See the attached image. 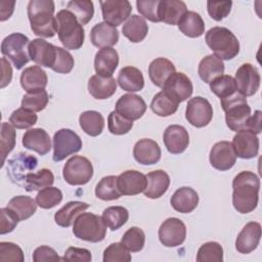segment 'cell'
<instances>
[{"instance_id": "6da1fadb", "label": "cell", "mask_w": 262, "mask_h": 262, "mask_svg": "<svg viewBox=\"0 0 262 262\" xmlns=\"http://www.w3.org/2000/svg\"><path fill=\"white\" fill-rule=\"evenodd\" d=\"M232 205L242 214L254 211L259 201L260 180L251 171L239 172L232 180Z\"/></svg>"}, {"instance_id": "7a4b0ae2", "label": "cell", "mask_w": 262, "mask_h": 262, "mask_svg": "<svg viewBox=\"0 0 262 262\" xmlns=\"http://www.w3.org/2000/svg\"><path fill=\"white\" fill-rule=\"evenodd\" d=\"M52 0H31L28 4V17L33 33L39 37L52 38L57 33Z\"/></svg>"}, {"instance_id": "3957f363", "label": "cell", "mask_w": 262, "mask_h": 262, "mask_svg": "<svg viewBox=\"0 0 262 262\" xmlns=\"http://www.w3.org/2000/svg\"><path fill=\"white\" fill-rule=\"evenodd\" d=\"M55 17L58 39L63 47L71 50L80 49L84 43L85 31L77 17L68 9L59 10Z\"/></svg>"}, {"instance_id": "277c9868", "label": "cell", "mask_w": 262, "mask_h": 262, "mask_svg": "<svg viewBox=\"0 0 262 262\" xmlns=\"http://www.w3.org/2000/svg\"><path fill=\"white\" fill-rule=\"evenodd\" d=\"M209 48L221 60H229L239 52V42L235 35L227 28L213 27L205 36Z\"/></svg>"}, {"instance_id": "5b68a950", "label": "cell", "mask_w": 262, "mask_h": 262, "mask_svg": "<svg viewBox=\"0 0 262 262\" xmlns=\"http://www.w3.org/2000/svg\"><path fill=\"white\" fill-rule=\"evenodd\" d=\"M222 110L225 113V122L232 131L246 130L251 118V107L246 96L238 91L226 99L220 100Z\"/></svg>"}, {"instance_id": "8992f818", "label": "cell", "mask_w": 262, "mask_h": 262, "mask_svg": "<svg viewBox=\"0 0 262 262\" xmlns=\"http://www.w3.org/2000/svg\"><path fill=\"white\" fill-rule=\"evenodd\" d=\"M73 233L80 239L98 243L105 237L106 225L98 215L93 213H81L74 221Z\"/></svg>"}, {"instance_id": "52a82bcc", "label": "cell", "mask_w": 262, "mask_h": 262, "mask_svg": "<svg viewBox=\"0 0 262 262\" xmlns=\"http://www.w3.org/2000/svg\"><path fill=\"white\" fill-rule=\"evenodd\" d=\"M30 40L21 33H12L1 43V53L9 58L16 70H20L30 60L28 47Z\"/></svg>"}, {"instance_id": "ba28073f", "label": "cell", "mask_w": 262, "mask_h": 262, "mask_svg": "<svg viewBox=\"0 0 262 262\" xmlns=\"http://www.w3.org/2000/svg\"><path fill=\"white\" fill-rule=\"evenodd\" d=\"M62 176L71 185H84L93 176L92 164L85 157L74 156L64 164Z\"/></svg>"}, {"instance_id": "9c48e42d", "label": "cell", "mask_w": 262, "mask_h": 262, "mask_svg": "<svg viewBox=\"0 0 262 262\" xmlns=\"http://www.w3.org/2000/svg\"><path fill=\"white\" fill-rule=\"evenodd\" d=\"M81 148L82 139L73 130L62 128L54 133L52 156L54 162H60L67 157L78 152Z\"/></svg>"}, {"instance_id": "30bf717a", "label": "cell", "mask_w": 262, "mask_h": 262, "mask_svg": "<svg viewBox=\"0 0 262 262\" xmlns=\"http://www.w3.org/2000/svg\"><path fill=\"white\" fill-rule=\"evenodd\" d=\"M37 165L38 160L36 157L26 152H18L8 160L7 175L13 183L23 186L27 175L34 171Z\"/></svg>"}, {"instance_id": "8fae6325", "label": "cell", "mask_w": 262, "mask_h": 262, "mask_svg": "<svg viewBox=\"0 0 262 262\" xmlns=\"http://www.w3.org/2000/svg\"><path fill=\"white\" fill-rule=\"evenodd\" d=\"M185 118L190 125L196 128L205 127L213 118V107L206 98L202 96L192 97L186 104Z\"/></svg>"}, {"instance_id": "7c38bea8", "label": "cell", "mask_w": 262, "mask_h": 262, "mask_svg": "<svg viewBox=\"0 0 262 262\" xmlns=\"http://www.w3.org/2000/svg\"><path fill=\"white\" fill-rule=\"evenodd\" d=\"M186 226L178 218L166 219L159 228V239L162 245L168 248L178 247L185 241Z\"/></svg>"}, {"instance_id": "4fadbf2b", "label": "cell", "mask_w": 262, "mask_h": 262, "mask_svg": "<svg viewBox=\"0 0 262 262\" xmlns=\"http://www.w3.org/2000/svg\"><path fill=\"white\" fill-rule=\"evenodd\" d=\"M235 85L237 91L244 96L254 95L259 87L261 82V77L259 71L253 64L247 62L243 63L235 73Z\"/></svg>"}, {"instance_id": "5bb4252c", "label": "cell", "mask_w": 262, "mask_h": 262, "mask_svg": "<svg viewBox=\"0 0 262 262\" xmlns=\"http://www.w3.org/2000/svg\"><path fill=\"white\" fill-rule=\"evenodd\" d=\"M99 4L104 23L115 28L129 18L132 12V6L127 0H105L99 1Z\"/></svg>"}, {"instance_id": "9a60e30c", "label": "cell", "mask_w": 262, "mask_h": 262, "mask_svg": "<svg viewBox=\"0 0 262 262\" xmlns=\"http://www.w3.org/2000/svg\"><path fill=\"white\" fill-rule=\"evenodd\" d=\"M28 52L31 60L41 67L52 69L57 54V46L48 43L44 39L37 38L30 42Z\"/></svg>"}, {"instance_id": "2e32d148", "label": "cell", "mask_w": 262, "mask_h": 262, "mask_svg": "<svg viewBox=\"0 0 262 262\" xmlns=\"http://www.w3.org/2000/svg\"><path fill=\"white\" fill-rule=\"evenodd\" d=\"M210 164L213 168L219 171H227L231 169L236 161V155L229 141H219L216 142L209 155Z\"/></svg>"}, {"instance_id": "e0dca14e", "label": "cell", "mask_w": 262, "mask_h": 262, "mask_svg": "<svg viewBox=\"0 0 262 262\" xmlns=\"http://www.w3.org/2000/svg\"><path fill=\"white\" fill-rule=\"evenodd\" d=\"M115 111L125 119L135 121L144 115L146 111V103L141 96L133 93H127L117 100Z\"/></svg>"}, {"instance_id": "ac0fdd59", "label": "cell", "mask_w": 262, "mask_h": 262, "mask_svg": "<svg viewBox=\"0 0 262 262\" xmlns=\"http://www.w3.org/2000/svg\"><path fill=\"white\" fill-rule=\"evenodd\" d=\"M231 144L236 157L241 159H253L259 152V138L250 130L237 131Z\"/></svg>"}, {"instance_id": "d6986e66", "label": "cell", "mask_w": 262, "mask_h": 262, "mask_svg": "<svg viewBox=\"0 0 262 262\" xmlns=\"http://www.w3.org/2000/svg\"><path fill=\"white\" fill-rule=\"evenodd\" d=\"M118 189L123 195H135L144 191L147 186L146 175L136 170H127L117 176Z\"/></svg>"}, {"instance_id": "ffe728a7", "label": "cell", "mask_w": 262, "mask_h": 262, "mask_svg": "<svg viewBox=\"0 0 262 262\" xmlns=\"http://www.w3.org/2000/svg\"><path fill=\"white\" fill-rule=\"evenodd\" d=\"M163 141L169 152L179 155L188 146L189 135L183 126L170 125L164 131Z\"/></svg>"}, {"instance_id": "44dd1931", "label": "cell", "mask_w": 262, "mask_h": 262, "mask_svg": "<svg viewBox=\"0 0 262 262\" xmlns=\"http://www.w3.org/2000/svg\"><path fill=\"white\" fill-rule=\"evenodd\" d=\"M261 238V225L258 222L251 221L247 223L235 239V249L242 254L253 252L259 245Z\"/></svg>"}, {"instance_id": "7402d4cb", "label": "cell", "mask_w": 262, "mask_h": 262, "mask_svg": "<svg viewBox=\"0 0 262 262\" xmlns=\"http://www.w3.org/2000/svg\"><path fill=\"white\" fill-rule=\"evenodd\" d=\"M163 90L172 95L178 102H182L191 96L193 87L190 79L185 74L175 72L166 81Z\"/></svg>"}, {"instance_id": "603a6c76", "label": "cell", "mask_w": 262, "mask_h": 262, "mask_svg": "<svg viewBox=\"0 0 262 262\" xmlns=\"http://www.w3.org/2000/svg\"><path fill=\"white\" fill-rule=\"evenodd\" d=\"M161 147L159 143L150 138L138 140L133 147V157L141 165H154L161 159Z\"/></svg>"}, {"instance_id": "cb8c5ba5", "label": "cell", "mask_w": 262, "mask_h": 262, "mask_svg": "<svg viewBox=\"0 0 262 262\" xmlns=\"http://www.w3.org/2000/svg\"><path fill=\"white\" fill-rule=\"evenodd\" d=\"M20 85L28 93H36L45 90L48 78L43 69L39 66L26 68L20 75Z\"/></svg>"}, {"instance_id": "d4e9b609", "label": "cell", "mask_w": 262, "mask_h": 262, "mask_svg": "<svg viewBox=\"0 0 262 262\" xmlns=\"http://www.w3.org/2000/svg\"><path fill=\"white\" fill-rule=\"evenodd\" d=\"M21 142L26 148L34 150L40 156L48 154L51 148L50 136L42 128H33L26 131Z\"/></svg>"}, {"instance_id": "484cf974", "label": "cell", "mask_w": 262, "mask_h": 262, "mask_svg": "<svg viewBox=\"0 0 262 262\" xmlns=\"http://www.w3.org/2000/svg\"><path fill=\"white\" fill-rule=\"evenodd\" d=\"M90 41L100 49L112 47L119 41V31L104 21L98 23L90 31Z\"/></svg>"}, {"instance_id": "4316f807", "label": "cell", "mask_w": 262, "mask_h": 262, "mask_svg": "<svg viewBox=\"0 0 262 262\" xmlns=\"http://www.w3.org/2000/svg\"><path fill=\"white\" fill-rule=\"evenodd\" d=\"M119 64V54L113 47L99 49L94 58V69L97 75L112 77Z\"/></svg>"}, {"instance_id": "83f0119b", "label": "cell", "mask_w": 262, "mask_h": 262, "mask_svg": "<svg viewBox=\"0 0 262 262\" xmlns=\"http://www.w3.org/2000/svg\"><path fill=\"white\" fill-rule=\"evenodd\" d=\"M172 208L179 213H190L199 204L198 192L187 186L178 188L170 199Z\"/></svg>"}, {"instance_id": "f1b7e54d", "label": "cell", "mask_w": 262, "mask_h": 262, "mask_svg": "<svg viewBox=\"0 0 262 262\" xmlns=\"http://www.w3.org/2000/svg\"><path fill=\"white\" fill-rule=\"evenodd\" d=\"M187 11L186 4L179 0H162L159 4V18L168 25H178Z\"/></svg>"}, {"instance_id": "f546056e", "label": "cell", "mask_w": 262, "mask_h": 262, "mask_svg": "<svg viewBox=\"0 0 262 262\" xmlns=\"http://www.w3.org/2000/svg\"><path fill=\"white\" fill-rule=\"evenodd\" d=\"M117 81L113 77L91 76L88 81V91L95 99H107L115 94Z\"/></svg>"}, {"instance_id": "4dcf8cb0", "label": "cell", "mask_w": 262, "mask_h": 262, "mask_svg": "<svg viewBox=\"0 0 262 262\" xmlns=\"http://www.w3.org/2000/svg\"><path fill=\"white\" fill-rule=\"evenodd\" d=\"M147 186L143 193L148 199L161 198L169 188L170 177L164 170L151 171L146 175Z\"/></svg>"}, {"instance_id": "1f68e13d", "label": "cell", "mask_w": 262, "mask_h": 262, "mask_svg": "<svg viewBox=\"0 0 262 262\" xmlns=\"http://www.w3.org/2000/svg\"><path fill=\"white\" fill-rule=\"evenodd\" d=\"M175 73V66L165 57L154 59L148 66V76L157 87L163 88L169 77Z\"/></svg>"}, {"instance_id": "d6a6232c", "label": "cell", "mask_w": 262, "mask_h": 262, "mask_svg": "<svg viewBox=\"0 0 262 262\" xmlns=\"http://www.w3.org/2000/svg\"><path fill=\"white\" fill-rule=\"evenodd\" d=\"M117 83L128 92L140 91L144 87V79L141 71L135 67L127 66L120 70Z\"/></svg>"}, {"instance_id": "836d02e7", "label": "cell", "mask_w": 262, "mask_h": 262, "mask_svg": "<svg viewBox=\"0 0 262 262\" xmlns=\"http://www.w3.org/2000/svg\"><path fill=\"white\" fill-rule=\"evenodd\" d=\"M198 73L200 78L205 83H211L217 77H220L224 73V63L215 54L205 56L199 63Z\"/></svg>"}, {"instance_id": "e575fe53", "label": "cell", "mask_w": 262, "mask_h": 262, "mask_svg": "<svg viewBox=\"0 0 262 262\" xmlns=\"http://www.w3.org/2000/svg\"><path fill=\"white\" fill-rule=\"evenodd\" d=\"M88 208L89 205L84 202H69L54 214L55 223L61 227H69L74 223L76 217Z\"/></svg>"}, {"instance_id": "d590c367", "label": "cell", "mask_w": 262, "mask_h": 262, "mask_svg": "<svg viewBox=\"0 0 262 262\" xmlns=\"http://www.w3.org/2000/svg\"><path fill=\"white\" fill-rule=\"evenodd\" d=\"M122 33L132 43H139L146 37L148 26L142 16L133 14L123 26Z\"/></svg>"}, {"instance_id": "8d00e7d4", "label": "cell", "mask_w": 262, "mask_h": 262, "mask_svg": "<svg viewBox=\"0 0 262 262\" xmlns=\"http://www.w3.org/2000/svg\"><path fill=\"white\" fill-rule=\"evenodd\" d=\"M181 33L189 38L201 37L205 33V23L195 11H186L178 23Z\"/></svg>"}, {"instance_id": "74e56055", "label": "cell", "mask_w": 262, "mask_h": 262, "mask_svg": "<svg viewBox=\"0 0 262 262\" xmlns=\"http://www.w3.org/2000/svg\"><path fill=\"white\" fill-rule=\"evenodd\" d=\"M178 104L179 102L177 99L168 92L162 90L154 96L150 102V108L159 117H169L176 113Z\"/></svg>"}, {"instance_id": "f35d334b", "label": "cell", "mask_w": 262, "mask_h": 262, "mask_svg": "<svg viewBox=\"0 0 262 262\" xmlns=\"http://www.w3.org/2000/svg\"><path fill=\"white\" fill-rule=\"evenodd\" d=\"M79 124L86 134L95 137L103 131L104 119L99 112L86 111L80 115Z\"/></svg>"}, {"instance_id": "ab89813d", "label": "cell", "mask_w": 262, "mask_h": 262, "mask_svg": "<svg viewBox=\"0 0 262 262\" xmlns=\"http://www.w3.org/2000/svg\"><path fill=\"white\" fill-rule=\"evenodd\" d=\"M37 202L28 195H16L13 196L9 202L7 207L11 209L20 220H26L33 216L37 210Z\"/></svg>"}, {"instance_id": "60d3db41", "label": "cell", "mask_w": 262, "mask_h": 262, "mask_svg": "<svg viewBox=\"0 0 262 262\" xmlns=\"http://www.w3.org/2000/svg\"><path fill=\"white\" fill-rule=\"evenodd\" d=\"M54 182L53 173L49 169H41L37 173H29L25 179L23 187L27 191H35L40 190L41 188H45L51 186Z\"/></svg>"}, {"instance_id": "b9f144b4", "label": "cell", "mask_w": 262, "mask_h": 262, "mask_svg": "<svg viewBox=\"0 0 262 262\" xmlns=\"http://www.w3.org/2000/svg\"><path fill=\"white\" fill-rule=\"evenodd\" d=\"M104 224L111 230H117L122 227L129 219V212L121 206L108 207L103 210L101 216Z\"/></svg>"}, {"instance_id": "7bdbcfd3", "label": "cell", "mask_w": 262, "mask_h": 262, "mask_svg": "<svg viewBox=\"0 0 262 262\" xmlns=\"http://www.w3.org/2000/svg\"><path fill=\"white\" fill-rule=\"evenodd\" d=\"M95 195L102 201L118 200L122 194L118 189L117 176L108 175L101 178L95 186Z\"/></svg>"}, {"instance_id": "ee69618b", "label": "cell", "mask_w": 262, "mask_h": 262, "mask_svg": "<svg viewBox=\"0 0 262 262\" xmlns=\"http://www.w3.org/2000/svg\"><path fill=\"white\" fill-rule=\"evenodd\" d=\"M210 84L211 91L217 95L220 100L226 99L237 92L234 78L229 75H222L214 79Z\"/></svg>"}, {"instance_id": "f6af8a7d", "label": "cell", "mask_w": 262, "mask_h": 262, "mask_svg": "<svg viewBox=\"0 0 262 262\" xmlns=\"http://www.w3.org/2000/svg\"><path fill=\"white\" fill-rule=\"evenodd\" d=\"M67 9L71 11L83 26L88 24L94 14L93 2L89 0H73L68 2Z\"/></svg>"}, {"instance_id": "bcb514c9", "label": "cell", "mask_w": 262, "mask_h": 262, "mask_svg": "<svg viewBox=\"0 0 262 262\" xmlns=\"http://www.w3.org/2000/svg\"><path fill=\"white\" fill-rule=\"evenodd\" d=\"M121 243L132 253L139 252L143 249L145 244L144 231L136 226L130 227L122 236Z\"/></svg>"}, {"instance_id": "7dc6e473", "label": "cell", "mask_w": 262, "mask_h": 262, "mask_svg": "<svg viewBox=\"0 0 262 262\" xmlns=\"http://www.w3.org/2000/svg\"><path fill=\"white\" fill-rule=\"evenodd\" d=\"M198 262H222L223 248L217 242H208L203 244L196 254Z\"/></svg>"}, {"instance_id": "c3c4849f", "label": "cell", "mask_w": 262, "mask_h": 262, "mask_svg": "<svg viewBox=\"0 0 262 262\" xmlns=\"http://www.w3.org/2000/svg\"><path fill=\"white\" fill-rule=\"evenodd\" d=\"M15 138H16V134L14 131V127L11 124H8L6 122H3L1 124V139H0V154H1V165L0 167L2 168L4 163H5V159L8 156V154L14 148L15 146Z\"/></svg>"}, {"instance_id": "681fc988", "label": "cell", "mask_w": 262, "mask_h": 262, "mask_svg": "<svg viewBox=\"0 0 262 262\" xmlns=\"http://www.w3.org/2000/svg\"><path fill=\"white\" fill-rule=\"evenodd\" d=\"M62 201V192L59 188L48 186L39 190L36 195V202L42 209H51Z\"/></svg>"}, {"instance_id": "f907efd6", "label": "cell", "mask_w": 262, "mask_h": 262, "mask_svg": "<svg viewBox=\"0 0 262 262\" xmlns=\"http://www.w3.org/2000/svg\"><path fill=\"white\" fill-rule=\"evenodd\" d=\"M38 117L35 112L19 107L12 112L9 117V123L16 129H28L37 123Z\"/></svg>"}, {"instance_id": "816d5d0a", "label": "cell", "mask_w": 262, "mask_h": 262, "mask_svg": "<svg viewBox=\"0 0 262 262\" xmlns=\"http://www.w3.org/2000/svg\"><path fill=\"white\" fill-rule=\"evenodd\" d=\"M48 100H49V96L45 90H42L36 93H27L23 96L21 107L35 113L41 112L46 107Z\"/></svg>"}, {"instance_id": "f5cc1de1", "label": "cell", "mask_w": 262, "mask_h": 262, "mask_svg": "<svg viewBox=\"0 0 262 262\" xmlns=\"http://www.w3.org/2000/svg\"><path fill=\"white\" fill-rule=\"evenodd\" d=\"M103 262H129L130 251L122 243H113L103 251Z\"/></svg>"}, {"instance_id": "db71d44e", "label": "cell", "mask_w": 262, "mask_h": 262, "mask_svg": "<svg viewBox=\"0 0 262 262\" xmlns=\"http://www.w3.org/2000/svg\"><path fill=\"white\" fill-rule=\"evenodd\" d=\"M133 127V121L127 120L118 114L116 111L110 113L107 117V128L112 134L123 135L127 134Z\"/></svg>"}, {"instance_id": "11a10c76", "label": "cell", "mask_w": 262, "mask_h": 262, "mask_svg": "<svg viewBox=\"0 0 262 262\" xmlns=\"http://www.w3.org/2000/svg\"><path fill=\"white\" fill-rule=\"evenodd\" d=\"M74 64H75V60L72 54L68 50L57 46V54H56L55 62L51 70L59 74H69L73 70Z\"/></svg>"}, {"instance_id": "9f6ffc18", "label": "cell", "mask_w": 262, "mask_h": 262, "mask_svg": "<svg viewBox=\"0 0 262 262\" xmlns=\"http://www.w3.org/2000/svg\"><path fill=\"white\" fill-rule=\"evenodd\" d=\"M159 4L160 0H137L136 6L138 12L152 23H159Z\"/></svg>"}, {"instance_id": "6f0895ef", "label": "cell", "mask_w": 262, "mask_h": 262, "mask_svg": "<svg viewBox=\"0 0 262 262\" xmlns=\"http://www.w3.org/2000/svg\"><path fill=\"white\" fill-rule=\"evenodd\" d=\"M24 252L20 247L10 242L0 243V261L24 262Z\"/></svg>"}, {"instance_id": "680465c9", "label": "cell", "mask_w": 262, "mask_h": 262, "mask_svg": "<svg viewBox=\"0 0 262 262\" xmlns=\"http://www.w3.org/2000/svg\"><path fill=\"white\" fill-rule=\"evenodd\" d=\"M232 2L231 1H208L207 9L209 15L214 20H221L225 18L231 10Z\"/></svg>"}, {"instance_id": "91938a15", "label": "cell", "mask_w": 262, "mask_h": 262, "mask_svg": "<svg viewBox=\"0 0 262 262\" xmlns=\"http://www.w3.org/2000/svg\"><path fill=\"white\" fill-rule=\"evenodd\" d=\"M0 214H1L0 233L1 234H6V233L11 232L15 228V226L17 225V223L19 221L18 217L8 207L2 208L0 210Z\"/></svg>"}, {"instance_id": "94428289", "label": "cell", "mask_w": 262, "mask_h": 262, "mask_svg": "<svg viewBox=\"0 0 262 262\" xmlns=\"http://www.w3.org/2000/svg\"><path fill=\"white\" fill-rule=\"evenodd\" d=\"M91 259H92V256L89 250L83 249V248H76V247L68 248L63 254V257L61 258V260L67 262H73V261L90 262Z\"/></svg>"}, {"instance_id": "6125c7cd", "label": "cell", "mask_w": 262, "mask_h": 262, "mask_svg": "<svg viewBox=\"0 0 262 262\" xmlns=\"http://www.w3.org/2000/svg\"><path fill=\"white\" fill-rule=\"evenodd\" d=\"M61 260L54 249L48 246H40L33 253L34 262H44V261H59Z\"/></svg>"}, {"instance_id": "be15d7a7", "label": "cell", "mask_w": 262, "mask_h": 262, "mask_svg": "<svg viewBox=\"0 0 262 262\" xmlns=\"http://www.w3.org/2000/svg\"><path fill=\"white\" fill-rule=\"evenodd\" d=\"M261 115H262L261 111L257 110L254 113V116H251L246 130H250L251 132H253L255 134L261 133V130H262V128H261Z\"/></svg>"}, {"instance_id": "e7e4bbea", "label": "cell", "mask_w": 262, "mask_h": 262, "mask_svg": "<svg viewBox=\"0 0 262 262\" xmlns=\"http://www.w3.org/2000/svg\"><path fill=\"white\" fill-rule=\"evenodd\" d=\"M2 63V79H1V88H4L6 85H8L11 82L12 79V69L10 63L5 57L1 58Z\"/></svg>"}, {"instance_id": "03108f58", "label": "cell", "mask_w": 262, "mask_h": 262, "mask_svg": "<svg viewBox=\"0 0 262 262\" xmlns=\"http://www.w3.org/2000/svg\"><path fill=\"white\" fill-rule=\"evenodd\" d=\"M14 1H1L0 3V20L4 21L9 18L14 10Z\"/></svg>"}]
</instances>
